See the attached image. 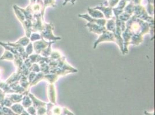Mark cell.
Wrapping results in <instances>:
<instances>
[{
    "label": "cell",
    "mask_w": 155,
    "mask_h": 115,
    "mask_svg": "<svg viewBox=\"0 0 155 115\" xmlns=\"http://www.w3.org/2000/svg\"><path fill=\"white\" fill-rule=\"evenodd\" d=\"M103 35L100 37V38L98 39V40L96 42L94 47H96V45L100 42H104V41H115L114 39V35L112 32H105L102 34Z\"/></svg>",
    "instance_id": "6da1fadb"
},
{
    "label": "cell",
    "mask_w": 155,
    "mask_h": 115,
    "mask_svg": "<svg viewBox=\"0 0 155 115\" xmlns=\"http://www.w3.org/2000/svg\"><path fill=\"white\" fill-rule=\"evenodd\" d=\"M79 16L82 17V18H84L85 19L89 21H90L91 23H96L97 24H99L101 26H104L105 24V23H106V20L104 19H101L99 20L97 19H93V18H91V17L88 14H79Z\"/></svg>",
    "instance_id": "7a4b0ae2"
},
{
    "label": "cell",
    "mask_w": 155,
    "mask_h": 115,
    "mask_svg": "<svg viewBox=\"0 0 155 115\" xmlns=\"http://www.w3.org/2000/svg\"><path fill=\"white\" fill-rule=\"evenodd\" d=\"M94 9H99L103 11L104 16H105V17L107 19H110L112 17V8L110 7H105L103 6H97L94 8Z\"/></svg>",
    "instance_id": "3957f363"
},
{
    "label": "cell",
    "mask_w": 155,
    "mask_h": 115,
    "mask_svg": "<svg viewBox=\"0 0 155 115\" xmlns=\"http://www.w3.org/2000/svg\"><path fill=\"white\" fill-rule=\"evenodd\" d=\"M48 45V43H46L45 41L41 40L37 42H35L34 44V48L37 54H39L42 50H44L46 47Z\"/></svg>",
    "instance_id": "277c9868"
},
{
    "label": "cell",
    "mask_w": 155,
    "mask_h": 115,
    "mask_svg": "<svg viewBox=\"0 0 155 115\" xmlns=\"http://www.w3.org/2000/svg\"><path fill=\"white\" fill-rule=\"evenodd\" d=\"M28 95L32 100V105H33L32 106L36 109L38 108L39 107H41L46 106V103L39 100L38 99H37L35 96L32 95V94L28 93Z\"/></svg>",
    "instance_id": "5b68a950"
},
{
    "label": "cell",
    "mask_w": 155,
    "mask_h": 115,
    "mask_svg": "<svg viewBox=\"0 0 155 115\" xmlns=\"http://www.w3.org/2000/svg\"><path fill=\"white\" fill-rule=\"evenodd\" d=\"M87 10H88L89 14L93 18L98 19V18H103L104 17L103 13H101L100 11H99L98 9L88 8Z\"/></svg>",
    "instance_id": "8992f818"
},
{
    "label": "cell",
    "mask_w": 155,
    "mask_h": 115,
    "mask_svg": "<svg viewBox=\"0 0 155 115\" xmlns=\"http://www.w3.org/2000/svg\"><path fill=\"white\" fill-rule=\"evenodd\" d=\"M24 95L22 94H13L11 95H7V97L12 104L19 103L22 101Z\"/></svg>",
    "instance_id": "52a82bcc"
},
{
    "label": "cell",
    "mask_w": 155,
    "mask_h": 115,
    "mask_svg": "<svg viewBox=\"0 0 155 115\" xmlns=\"http://www.w3.org/2000/svg\"><path fill=\"white\" fill-rule=\"evenodd\" d=\"M10 108L15 113L18 115H20L23 112V110H25L23 106L19 103L14 104L13 105H12V106Z\"/></svg>",
    "instance_id": "ba28073f"
},
{
    "label": "cell",
    "mask_w": 155,
    "mask_h": 115,
    "mask_svg": "<svg viewBox=\"0 0 155 115\" xmlns=\"http://www.w3.org/2000/svg\"><path fill=\"white\" fill-rule=\"evenodd\" d=\"M51 89L49 90V93H48V97L49 100L50 101L51 103H52L53 104H56V92L54 89H53V85H51Z\"/></svg>",
    "instance_id": "9c48e42d"
},
{
    "label": "cell",
    "mask_w": 155,
    "mask_h": 115,
    "mask_svg": "<svg viewBox=\"0 0 155 115\" xmlns=\"http://www.w3.org/2000/svg\"><path fill=\"white\" fill-rule=\"evenodd\" d=\"M32 105V102L31 99L28 95H25L22 99V105L25 108H28L29 107L31 106Z\"/></svg>",
    "instance_id": "30bf717a"
},
{
    "label": "cell",
    "mask_w": 155,
    "mask_h": 115,
    "mask_svg": "<svg viewBox=\"0 0 155 115\" xmlns=\"http://www.w3.org/2000/svg\"><path fill=\"white\" fill-rule=\"evenodd\" d=\"M1 60H8V61H13L14 59V55L8 50H5L4 55L0 58Z\"/></svg>",
    "instance_id": "8fae6325"
},
{
    "label": "cell",
    "mask_w": 155,
    "mask_h": 115,
    "mask_svg": "<svg viewBox=\"0 0 155 115\" xmlns=\"http://www.w3.org/2000/svg\"><path fill=\"white\" fill-rule=\"evenodd\" d=\"M1 110L3 112L4 115H18L15 113L11 109L5 106H2Z\"/></svg>",
    "instance_id": "7c38bea8"
},
{
    "label": "cell",
    "mask_w": 155,
    "mask_h": 115,
    "mask_svg": "<svg viewBox=\"0 0 155 115\" xmlns=\"http://www.w3.org/2000/svg\"><path fill=\"white\" fill-rule=\"evenodd\" d=\"M29 42H30V39L28 38L27 37H23L22 38L19 39L17 42L16 43L17 44H19V45H21V46L24 47V46H26L27 45L29 44Z\"/></svg>",
    "instance_id": "4fadbf2b"
},
{
    "label": "cell",
    "mask_w": 155,
    "mask_h": 115,
    "mask_svg": "<svg viewBox=\"0 0 155 115\" xmlns=\"http://www.w3.org/2000/svg\"><path fill=\"white\" fill-rule=\"evenodd\" d=\"M27 112L30 115H37V109L32 105L27 108Z\"/></svg>",
    "instance_id": "5bb4252c"
},
{
    "label": "cell",
    "mask_w": 155,
    "mask_h": 115,
    "mask_svg": "<svg viewBox=\"0 0 155 115\" xmlns=\"http://www.w3.org/2000/svg\"><path fill=\"white\" fill-rule=\"evenodd\" d=\"M33 50H34V49H33V47H32V44L31 43H30L26 48V54L27 55H30V54H32Z\"/></svg>",
    "instance_id": "9a60e30c"
},
{
    "label": "cell",
    "mask_w": 155,
    "mask_h": 115,
    "mask_svg": "<svg viewBox=\"0 0 155 115\" xmlns=\"http://www.w3.org/2000/svg\"><path fill=\"white\" fill-rule=\"evenodd\" d=\"M65 115H75L67 108H62V113Z\"/></svg>",
    "instance_id": "2e32d148"
},
{
    "label": "cell",
    "mask_w": 155,
    "mask_h": 115,
    "mask_svg": "<svg viewBox=\"0 0 155 115\" xmlns=\"http://www.w3.org/2000/svg\"><path fill=\"white\" fill-rule=\"evenodd\" d=\"M30 36H31L30 39L31 41H35L37 40H39L41 38V35L38 33H34V34H32V35H31Z\"/></svg>",
    "instance_id": "e0dca14e"
},
{
    "label": "cell",
    "mask_w": 155,
    "mask_h": 115,
    "mask_svg": "<svg viewBox=\"0 0 155 115\" xmlns=\"http://www.w3.org/2000/svg\"><path fill=\"white\" fill-rule=\"evenodd\" d=\"M119 0H109L108 1V5L109 6L112 8V7H115L116 4L119 2Z\"/></svg>",
    "instance_id": "ac0fdd59"
},
{
    "label": "cell",
    "mask_w": 155,
    "mask_h": 115,
    "mask_svg": "<svg viewBox=\"0 0 155 115\" xmlns=\"http://www.w3.org/2000/svg\"><path fill=\"white\" fill-rule=\"evenodd\" d=\"M20 115H30L26 110H23V112L20 114Z\"/></svg>",
    "instance_id": "d6986e66"
},
{
    "label": "cell",
    "mask_w": 155,
    "mask_h": 115,
    "mask_svg": "<svg viewBox=\"0 0 155 115\" xmlns=\"http://www.w3.org/2000/svg\"><path fill=\"white\" fill-rule=\"evenodd\" d=\"M145 113V115H155V113H154V112H152V113H149V112H144Z\"/></svg>",
    "instance_id": "ffe728a7"
},
{
    "label": "cell",
    "mask_w": 155,
    "mask_h": 115,
    "mask_svg": "<svg viewBox=\"0 0 155 115\" xmlns=\"http://www.w3.org/2000/svg\"><path fill=\"white\" fill-rule=\"evenodd\" d=\"M68 1H70V2H71V0H64V4H63V5H65V4L67 3Z\"/></svg>",
    "instance_id": "44dd1931"
},
{
    "label": "cell",
    "mask_w": 155,
    "mask_h": 115,
    "mask_svg": "<svg viewBox=\"0 0 155 115\" xmlns=\"http://www.w3.org/2000/svg\"><path fill=\"white\" fill-rule=\"evenodd\" d=\"M75 1H76V0H71V2H72V4H74L75 2Z\"/></svg>",
    "instance_id": "7402d4cb"
},
{
    "label": "cell",
    "mask_w": 155,
    "mask_h": 115,
    "mask_svg": "<svg viewBox=\"0 0 155 115\" xmlns=\"http://www.w3.org/2000/svg\"><path fill=\"white\" fill-rule=\"evenodd\" d=\"M0 115H4L3 112H2L1 110H0Z\"/></svg>",
    "instance_id": "603a6c76"
},
{
    "label": "cell",
    "mask_w": 155,
    "mask_h": 115,
    "mask_svg": "<svg viewBox=\"0 0 155 115\" xmlns=\"http://www.w3.org/2000/svg\"><path fill=\"white\" fill-rule=\"evenodd\" d=\"M1 70H2V69H1V68H0V73H1Z\"/></svg>",
    "instance_id": "cb8c5ba5"
},
{
    "label": "cell",
    "mask_w": 155,
    "mask_h": 115,
    "mask_svg": "<svg viewBox=\"0 0 155 115\" xmlns=\"http://www.w3.org/2000/svg\"><path fill=\"white\" fill-rule=\"evenodd\" d=\"M63 115V114H61V115Z\"/></svg>",
    "instance_id": "d4e9b609"
}]
</instances>
